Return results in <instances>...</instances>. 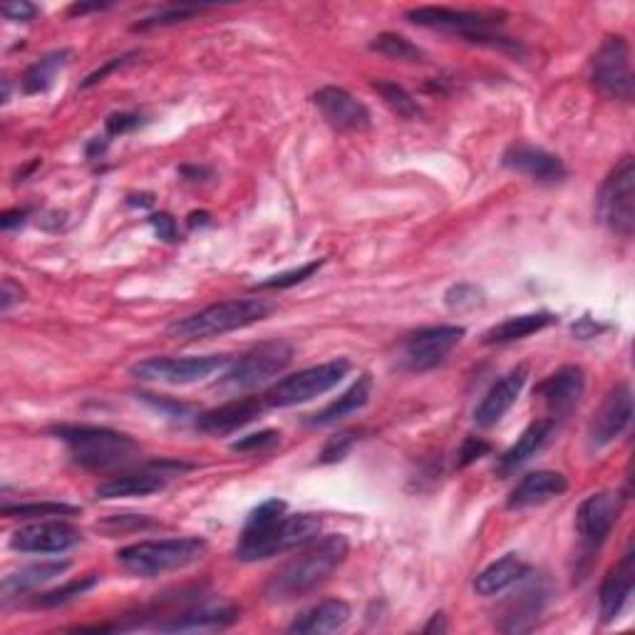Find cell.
I'll return each instance as SVG.
<instances>
[{
	"mask_svg": "<svg viewBox=\"0 0 635 635\" xmlns=\"http://www.w3.org/2000/svg\"><path fill=\"white\" fill-rule=\"evenodd\" d=\"M322 521L316 514H286V501L268 499L248 514L246 527L236 543V559L266 561L316 539Z\"/></svg>",
	"mask_w": 635,
	"mask_h": 635,
	"instance_id": "6da1fadb",
	"label": "cell"
},
{
	"mask_svg": "<svg viewBox=\"0 0 635 635\" xmlns=\"http://www.w3.org/2000/svg\"><path fill=\"white\" fill-rule=\"evenodd\" d=\"M350 543L342 533H330L320 541H310V547L286 561L266 583V596L274 603H286L304 599L320 589L342 561L348 559Z\"/></svg>",
	"mask_w": 635,
	"mask_h": 635,
	"instance_id": "7a4b0ae2",
	"label": "cell"
},
{
	"mask_svg": "<svg viewBox=\"0 0 635 635\" xmlns=\"http://www.w3.org/2000/svg\"><path fill=\"white\" fill-rule=\"evenodd\" d=\"M274 306L266 298H229L221 304L207 306L199 314L179 318L169 326V336L177 340H201L216 338L231 330L254 326V322L271 316Z\"/></svg>",
	"mask_w": 635,
	"mask_h": 635,
	"instance_id": "3957f363",
	"label": "cell"
},
{
	"mask_svg": "<svg viewBox=\"0 0 635 635\" xmlns=\"http://www.w3.org/2000/svg\"><path fill=\"white\" fill-rule=\"evenodd\" d=\"M85 469H113L137 455V442L125 432L95 425H63L53 430Z\"/></svg>",
	"mask_w": 635,
	"mask_h": 635,
	"instance_id": "277c9868",
	"label": "cell"
},
{
	"mask_svg": "<svg viewBox=\"0 0 635 635\" xmlns=\"http://www.w3.org/2000/svg\"><path fill=\"white\" fill-rule=\"evenodd\" d=\"M207 553V541L197 537L139 541L117 551V561L135 576H161V573L187 569Z\"/></svg>",
	"mask_w": 635,
	"mask_h": 635,
	"instance_id": "5b68a950",
	"label": "cell"
},
{
	"mask_svg": "<svg viewBox=\"0 0 635 635\" xmlns=\"http://www.w3.org/2000/svg\"><path fill=\"white\" fill-rule=\"evenodd\" d=\"M348 372H350V360L346 358L298 370L296 375L278 380L276 385L266 392L264 402L268 408L304 405V402L316 400L320 395H326L332 388H338Z\"/></svg>",
	"mask_w": 635,
	"mask_h": 635,
	"instance_id": "8992f818",
	"label": "cell"
},
{
	"mask_svg": "<svg viewBox=\"0 0 635 635\" xmlns=\"http://www.w3.org/2000/svg\"><path fill=\"white\" fill-rule=\"evenodd\" d=\"M294 360V348L286 340H266L244 352L221 378V385L234 390L258 388L284 372Z\"/></svg>",
	"mask_w": 635,
	"mask_h": 635,
	"instance_id": "52a82bcc",
	"label": "cell"
},
{
	"mask_svg": "<svg viewBox=\"0 0 635 635\" xmlns=\"http://www.w3.org/2000/svg\"><path fill=\"white\" fill-rule=\"evenodd\" d=\"M599 216L613 234L623 239L633 236L635 226V165L623 157L621 165L603 181L599 194Z\"/></svg>",
	"mask_w": 635,
	"mask_h": 635,
	"instance_id": "ba28073f",
	"label": "cell"
},
{
	"mask_svg": "<svg viewBox=\"0 0 635 635\" xmlns=\"http://www.w3.org/2000/svg\"><path fill=\"white\" fill-rule=\"evenodd\" d=\"M591 80L601 95L611 99H633V70L631 45L623 35H611L601 43L591 60Z\"/></svg>",
	"mask_w": 635,
	"mask_h": 635,
	"instance_id": "9c48e42d",
	"label": "cell"
},
{
	"mask_svg": "<svg viewBox=\"0 0 635 635\" xmlns=\"http://www.w3.org/2000/svg\"><path fill=\"white\" fill-rule=\"evenodd\" d=\"M231 366L226 356H194V358H147L135 362L129 372L145 382H165V385H191L207 380L216 370Z\"/></svg>",
	"mask_w": 635,
	"mask_h": 635,
	"instance_id": "30bf717a",
	"label": "cell"
},
{
	"mask_svg": "<svg viewBox=\"0 0 635 635\" xmlns=\"http://www.w3.org/2000/svg\"><path fill=\"white\" fill-rule=\"evenodd\" d=\"M462 338H465L462 326L420 328L408 336L405 346H402V360L410 370H432L459 346Z\"/></svg>",
	"mask_w": 635,
	"mask_h": 635,
	"instance_id": "8fae6325",
	"label": "cell"
},
{
	"mask_svg": "<svg viewBox=\"0 0 635 635\" xmlns=\"http://www.w3.org/2000/svg\"><path fill=\"white\" fill-rule=\"evenodd\" d=\"M405 18L412 25L447 30V33H459L462 38L489 33V28L501 23L499 20L501 13H487V10H457V8H445V6L412 8L408 10Z\"/></svg>",
	"mask_w": 635,
	"mask_h": 635,
	"instance_id": "7c38bea8",
	"label": "cell"
},
{
	"mask_svg": "<svg viewBox=\"0 0 635 635\" xmlns=\"http://www.w3.org/2000/svg\"><path fill=\"white\" fill-rule=\"evenodd\" d=\"M633 420V392L628 382L613 388L606 398H603L601 408L593 415L589 425V447L603 449L608 447L613 440H618L623 432L628 430Z\"/></svg>",
	"mask_w": 635,
	"mask_h": 635,
	"instance_id": "4fadbf2b",
	"label": "cell"
},
{
	"mask_svg": "<svg viewBox=\"0 0 635 635\" xmlns=\"http://www.w3.org/2000/svg\"><path fill=\"white\" fill-rule=\"evenodd\" d=\"M83 539V531L63 519H38L20 527L10 537V549L20 553H60L73 549Z\"/></svg>",
	"mask_w": 635,
	"mask_h": 635,
	"instance_id": "5bb4252c",
	"label": "cell"
},
{
	"mask_svg": "<svg viewBox=\"0 0 635 635\" xmlns=\"http://www.w3.org/2000/svg\"><path fill=\"white\" fill-rule=\"evenodd\" d=\"M623 499L613 491L591 494L581 501L576 511V531L586 551H596L603 541L608 539L613 523L618 521Z\"/></svg>",
	"mask_w": 635,
	"mask_h": 635,
	"instance_id": "9a60e30c",
	"label": "cell"
},
{
	"mask_svg": "<svg viewBox=\"0 0 635 635\" xmlns=\"http://www.w3.org/2000/svg\"><path fill=\"white\" fill-rule=\"evenodd\" d=\"M314 103L320 109V115L326 123L338 129V133H362L372 123L370 109L366 103H360L356 95H350L342 87H320L314 95Z\"/></svg>",
	"mask_w": 635,
	"mask_h": 635,
	"instance_id": "2e32d148",
	"label": "cell"
},
{
	"mask_svg": "<svg viewBox=\"0 0 635 635\" xmlns=\"http://www.w3.org/2000/svg\"><path fill=\"white\" fill-rule=\"evenodd\" d=\"M583 390H586L583 370L579 366H563L541 382L537 388V398H541L543 408L549 410V420L557 422L571 415L573 408L579 405Z\"/></svg>",
	"mask_w": 635,
	"mask_h": 635,
	"instance_id": "e0dca14e",
	"label": "cell"
},
{
	"mask_svg": "<svg viewBox=\"0 0 635 635\" xmlns=\"http://www.w3.org/2000/svg\"><path fill=\"white\" fill-rule=\"evenodd\" d=\"M527 378H529V368L517 366L514 370H509L507 375L494 382L475 410L477 427L487 430L491 425H497V422L511 410L514 402L519 400L523 385H527Z\"/></svg>",
	"mask_w": 635,
	"mask_h": 635,
	"instance_id": "ac0fdd59",
	"label": "cell"
},
{
	"mask_svg": "<svg viewBox=\"0 0 635 635\" xmlns=\"http://www.w3.org/2000/svg\"><path fill=\"white\" fill-rule=\"evenodd\" d=\"M633 589H635V553L633 547H628L626 553H623V559L608 571V576L601 583L599 606L603 623H611L621 616L633 596Z\"/></svg>",
	"mask_w": 635,
	"mask_h": 635,
	"instance_id": "d6986e66",
	"label": "cell"
},
{
	"mask_svg": "<svg viewBox=\"0 0 635 635\" xmlns=\"http://www.w3.org/2000/svg\"><path fill=\"white\" fill-rule=\"evenodd\" d=\"M501 161L504 167L519 171V174L533 181H543V184H553V181H561L567 177V167H563V161L557 155L533 145H511L507 152H504Z\"/></svg>",
	"mask_w": 635,
	"mask_h": 635,
	"instance_id": "ffe728a7",
	"label": "cell"
},
{
	"mask_svg": "<svg viewBox=\"0 0 635 635\" xmlns=\"http://www.w3.org/2000/svg\"><path fill=\"white\" fill-rule=\"evenodd\" d=\"M264 405L266 402L256 398L224 402V405L201 412L197 430L204 432V435H229V432H236L246 427L248 422H254L264 412Z\"/></svg>",
	"mask_w": 635,
	"mask_h": 635,
	"instance_id": "44dd1931",
	"label": "cell"
},
{
	"mask_svg": "<svg viewBox=\"0 0 635 635\" xmlns=\"http://www.w3.org/2000/svg\"><path fill=\"white\" fill-rule=\"evenodd\" d=\"M549 583L543 579L529 581L519 593H514V599L507 603V611H504L501 631L507 633H523L531 631L533 623H537L539 613L547 608L549 603Z\"/></svg>",
	"mask_w": 635,
	"mask_h": 635,
	"instance_id": "7402d4cb",
	"label": "cell"
},
{
	"mask_svg": "<svg viewBox=\"0 0 635 635\" xmlns=\"http://www.w3.org/2000/svg\"><path fill=\"white\" fill-rule=\"evenodd\" d=\"M567 489H569V479L563 477L561 472H551V469L529 472V475L521 477L517 481V487L511 489L507 507L517 509V511L539 507V504H547L551 499L561 497Z\"/></svg>",
	"mask_w": 635,
	"mask_h": 635,
	"instance_id": "603a6c76",
	"label": "cell"
},
{
	"mask_svg": "<svg viewBox=\"0 0 635 635\" xmlns=\"http://www.w3.org/2000/svg\"><path fill=\"white\" fill-rule=\"evenodd\" d=\"M350 621V606L346 601L340 599H326L310 606L308 611L296 616V621L290 623L288 631L290 633H306V635H316V633H336L340 631L346 623Z\"/></svg>",
	"mask_w": 635,
	"mask_h": 635,
	"instance_id": "cb8c5ba5",
	"label": "cell"
},
{
	"mask_svg": "<svg viewBox=\"0 0 635 635\" xmlns=\"http://www.w3.org/2000/svg\"><path fill=\"white\" fill-rule=\"evenodd\" d=\"M239 618L234 606H201L194 611H184L171 616L165 623H157L161 633H187V631H221Z\"/></svg>",
	"mask_w": 635,
	"mask_h": 635,
	"instance_id": "d4e9b609",
	"label": "cell"
},
{
	"mask_svg": "<svg viewBox=\"0 0 635 635\" xmlns=\"http://www.w3.org/2000/svg\"><path fill=\"white\" fill-rule=\"evenodd\" d=\"M527 576H529V567L523 563V559L517 557V553H507V557L489 563L487 569L477 573L475 591L479 593V596L489 599V596H497V593L501 591L511 589L514 583H519Z\"/></svg>",
	"mask_w": 635,
	"mask_h": 635,
	"instance_id": "484cf974",
	"label": "cell"
},
{
	"mask_svg": "<svg viewBox=\"0 0 635 635\" xmlns=\"http://www.w3.org/2000/svg\"><path fill=\"white\" fill-rule=\"evenodd\" d=\"M167 475L161 469L155 472H135V475H119L99 484L95 494L99 499H129V497H149L167 487Z\"/></svg>",
	"mask_w": 635,
	"mask_h": 635,
	"instance_id": "4316f807",
	"label": "cell"
},
{
	"mask_svg": "<svg viewBox=\"0 0 635 635\" xmlns=\"http://www.w3.org/2000/svg\"><path fill=\"white\" fill-rule=\"evenodd\" d=\"M372 395V378L370 375H362L358 378L352 385L342 392L340 398H336L330 402V405L322 408L320 412H316L314 417L308 420V425L314 427H326V425H336L338 420L352 415V412L362 410L370 402Z\"/></svg>",
	"mask_w": 635,
	"mask_h": 635,
	"instance_id": "83f0119b",
	"label": "cell"
},
{
	"mask_svg": "<svg viewBox=\"0 0 635 635\" xmlns=\"http://www.w3.org/2000/svg\"><path fill=\"white\" fill-rule=\"evenodd\" d=\"M551 432H553L551 420L531 422V425L521 432V437L499 457V467H497L499 475H509V472L521 467L523 462H529L543 445H547Z\"/></svg>",
	"mask_w": 635,
	"mask_h": 635,
	"instance_id": "f1b7e54d",
	"label": "cell"
},
{
	"mask_svg": "<svg viewBox=\"0 0 635 635\" xmlns=\"http://www.w3.org/2000/svg\"><path fill=\"white\" fill-rule=\"evenodd\" d=\"M557 322V316L553 314H523V316H511L507 320H501L499 326L489 328L481 336V342L487 346H504V342H514L521 338H529L533 332H539L543 328H549Z\"/></svg>",
	"mask_w": 635,
	"mask_h": 635,
	"instance_id": "f546056e",
	"label": "cell"
},
{
	"mask_svg": "<svg viewBox=\"0 0 635 635\" xmlns=\"http://www.w3.org/2000/svg\"><path fill=\"white\" fill-rule=\"evenodd\" d=\"M67 569H70L67 561L30 563V567H25V569H20L15 573H8V576L3 579V596L13 599V596H20V593L33 591L38 586H43V583H47V581L63 576Z\"/></svg>",
	"mask_w": 635,
	"mask_h": 635,
	"instance_id": "4dcf8cb0",
	"label": "cell"
},
{
	"mask_svg": "<svg viewBox=\"0 0 635 635\" xmlns=\"http://www.w3.org/2000/svg\"><path fill=\"white\" fill-rule=\"evenodd\" d=\"M67 57H70L67 50H55V53H47L45 57L35 60V63L30 65L23 75V93L40 95L53 87L57 73L67 65Z\"/></svg>",
	"mask_w": 635,
	"mask_h": 635,
	"instance_id": "1f68e13d",
	"label": "cell"
},
{
	"mask_svg": "<svg viewBox=\"0 0 635 635\" xmlns=\"http://www.w3.org/2000/svg\"><path fill=\"white\" fill-rule=\"evenodd\" d=\"M97 581H99L97 573H87V576H80V579H75V581H70V583H65V586L53 589V591H47V593H40V596L33 599V606H35V608H57V606H65V603L80 599V596H83V593H87L89 589H95Z\"/></svg>",
	"mask_w": 635,
	"mask_h": 635,
	"instance_id": "d6a6232c",
	"label": "cell"
},
{
	"mask_svg": "<svg viewBox=\"0 0 635 635\" xmlns=\"http://www.w3.org/2000/svg\"><path fill=\"white\" fill-rule=\"evenodd\" d=\"M372 87H375V93L385 99V105L392 113H398L402 119H417L422 115L417 99L402 85L388 83V80H378V83H372Z\"/></svg>",
	"mask_w": 635,
	"mask_h": 635,
	"instance_id": "836d02e7",
	"label": "cell"
},
{
	"mask_svg": "<svg viewBox=\"0 0 635 635\" xmlns=\"http://www.w3.org/2000/svg\"><path fill=\"white\" fill-rule=\"evenodd\" d=\"M370 47L385 57L402 60V63H422V60H425V53H422L415 43H410L408 38L398 33H380L372 40Z\"/></svg>",
	"mask_w": 635,
	"mask_h": 635,
	"instance_id": "e575fe53",
	"label": "cell"
},
{
	"mask_svg": "<svg viewBox=\"0 0 635 635\" xmlns=\"http://www.w3.org/2000/svg\"><path fill=\"white\" fill-rule=\"evenodd\" d=\"M77 507L60 501H33V504H15V507H3L6 517H20V519H55V517H73Z\"/></svg>",
	"mask_w": 635,
	"mask_h": 635,
	"instance_id": "d590c367",
	"label": "cell"
},
{
	"mask_svg": "<svg viewBox=\"0 0 635 635\" xmlns=\"http://www.w3.org/2000/svg\"><path fill=\"white\" fill-rule=\"evenodd\" d=\"M326 264V261H310V264H304V266H298L294 271H284V274H278V276H271L266 281H261L258 288H278V290H284V288H294L298 284H304V281H308L310 276L316 274V271Z\"/></svg>",
	"mask_w": 635,
	"mask_h": 635,
	"instance_id": "8d00e7d4",
	"label": "cell"
},
{
	"mask_svg": "<svg viewBox=\"0 0 635 635\" xmlns=\"http://www.w3.org/2000/svg\"><path fill=\"white\" fill-rule=\"evenodd\" d=\"M356 440H358V432H340V435L336 437H330L326 442V447H322L320 452V465H336V462L340 459H346L348 457V452L352 449V445H356Z\"/></svg>",
	"mask_w": 635,
	"mask_h": 635,
	"instance_id": "74e56055",
	"label": "cell"
},
{
	"mask_svg": "<svg viewBox=\"0 0 635 635\" xmlns=\"http://www.w3.org/2000/svg\"><path fill=\"white\" fill-rule=\"evenodd\" d=\"M201 13V8H167L161 13L145 18L142 23H137L135 30H152V28H165V25H174V23H184V20L194 18Z\"/></svg>",
	"mask_w": 635,
	"mask_h": 635,
	"instance_id": "f35d334b",
	"label": "cell"
},
{
	"mask_svg": "<svg viewBox=\"0 0 635 635\" xmlns=\"http://www.w3.org/2000/svg\"><path fill=\"white\" fill-rule=\"evenodd\" d=\"M447 306L449 308H477L484 304V294L477 288V286H472V284H459V286H452L447 290Z\"/></svg>",
	"mask_w": 635,
	"mask_h": 635,
	"instance_id": "ab89813d",
	"label": "cell"
},
{
	"mask_svg": "<svg viewBox=\"0 0 635 635\" xmlns=\"http://www.w3.org/2000/svg\"><path fill=\"white\" fill-rule=\"evenodd\" d=\"M278 432L276 430H261L256 432V435H246V437H241L236 440L234 445H231V449L234 452H256V449H268V447H274L278 445Z\"/></svg>",
	"mask_w": 635,
	"mask_h": 635,
	"instance_id": "60d3db41",
	"label": "cell"
},
{
	"mask_svg": "<svg viewBox=\"0 0 635 635\" xmlns=\"http://www.w3.org/2000/svg\"><path fill=\"white\" fill-rule=\"evenodd\" d=\"M489 449V442H484L481 437H467L457 452V467H469L472 462L481 459Z\"/></svg>",
	"mask_w": 635,
	"mask_h": 635,
	"instance_id": "b9f144b4",
	"label": "cell"
},
{
	"mask_svg": "<svg viewBox=\"0 0 635 635\" xmlns=\"http://www.w3.org/2000/svg\"><path fill=\"white\" fill-rule=\"evenodd\" d=\"M133 57H137V53H125V55H119V57L107 60V63H105L103 67H97L95 73H89V75L85 77V83L80 85V87L87 89V87L99 85V83H103V80H105L109 73H115V70H119V67H125V65L133 63Z\"/></svg>",
	"mask_w": 635,
	"mask_h": 635,
	"instance_id": "7bdbcfd3",
	"label": "cell"
},
{
	"mask_svg": "<svg viewBox=\"0 0 635 635\" xmlns=\"http://www.w3.org/2000/svg\"><path fill=\"white\" fill-rule=\"evenodd\" d=\"M142 125V117L135 115V113H119V115H109L107 117V135L109 137H117V135H127L133 133Z\"/></svg>",
	"mask_w": 635,
	"mask_h": 635,
	"instance_id": "ee69618b",
	"label": "cell"
},
{
	"mask_svg": "<svg viewBox=\"0 0 635 635\" xmlns=\"http://www.w3.org/2000/svg\"><path fill=\"white\" fill-rule=\"evenodd\" d=\"M0 13H3L8 20L28 23V20H33L38 15V8L33 3H25V0H15V3H6L3 8H0Z\"/></svg>",
	"mask_w": 635,
	"mask_h": 635,
	"instance_id": "f6af8a7d",
	"label": "cell"
},
{
	"mask_svg": "<svg viewBox=\"0 0 635 635\" xmlns=\"http://www.w3.org/2000/svg\"><path fill=\"white\" fill-rule=\"evenodd\" d=\"M23 298H25V290L20 288L13 278H6L3 281V294H0V308H3V314H8V310L13 308L15 304H20Z\"/></svg>",
	"mask_w": 635,
	"mask_h": 635,
	"instance_id": "bcb514c9",
	"label": "cell"
},
{
	"mask_svg": "<svg viewBox=\"0 0 635 635\" xmlns=\"http://www.w3.org/2000/svg\"><path fill=\"white\" fill-rule=\"evenodd\" d=\"M149 224L155 226L159 239H165V241H174V239H177V221L171 219L169 214H155V216H149Z\"/></svg>",
	"mask_w": 635,
	"mask_h": 635,
	"instance_id": "7dc6e473",
	"label": "cell"
},
{
	"mask_svg": "<svg viewBox=\"0 0 635 635\" xmlns=\"http://www.w3.org/2000/svg\"><path fill=\"white\" fill-rule=\"evenodd\" d=\"M25 216H28V209H23V211H6L3 219H0V226H3V229H13V226H18V224H23Z\"/></svg>",
	"mask_w": 635,
	"mask_h": 635,
	"instance_id": "c3c4849f",
	"label": "cell"
},
{
	"mask_svg": "<svg viewBox=\"0 0 635 635\" xmlns=\"http://www.w3.org/2000/svg\"><path fill=\"white\" fill-rule=\"evenodd\" d=\"M113 3H75V6H70V15H85V13H93V10H105L109 8Z\"/></svg>",
	"mask_w": 635,
	"mask_h": 635,
	"instance_id": "681fc988",
	"label": "cell"
},
{
	"mask_svg": "<svg viewBox=\"0 0 635 635\" xmlns=\"http://www.w3.org/2000/svg\"><path fill=\"white\" fill-rule=\"evenodd\" d=\"M445 633L447 631V623H445V616L442 613H437V616H432V621L425 626V633Z\"/></svg>",
	"mask_w": 635,
	"mask_h": 635,
	"instance_id": "f907efd6",
	"label": "cell"
}]
</instances>
